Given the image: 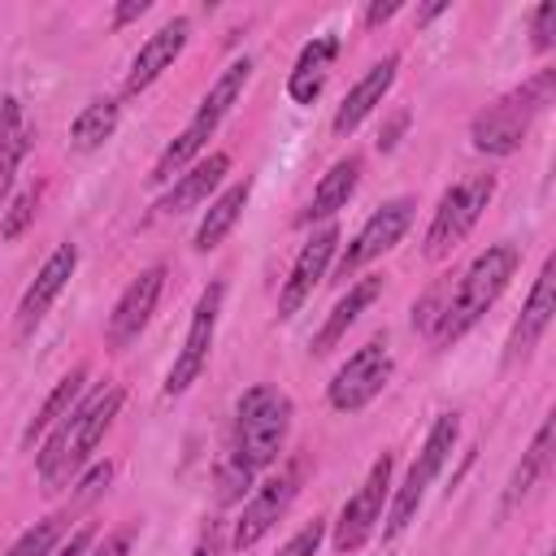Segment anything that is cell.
Here are the masks:
<instances>
[{"instance_id":"6da1fadb","label":"cell","mask_w":556,"mask_h":556,"mask_svg":"<svg viewBox=\"0 0 556 556\" xmlns=\"http://www.w3.org/2000/svg\"><path fill=\"white\" fill-rule=\"evenodd\" d=\"M122 400H126L122 387H96V391H87V395L56 421L52 439H48L43 452H39V478H43V486L56 491L61 482H70V478L91 460V452L100 447L104 430L113 426Z\"/></svg>"},{"instance_id":"7a4b0ae2","label":"cell","mask_w":556,"mask_h":556,"mask_svg":"<svg viewBox=\"0 0 556 556\" xmlns=\"http://www.w3.org/2000/svg\"><path fill=\"white\" fill-rule=\"evenodd\" d=\"M291 430V400L278 387H248L235 404V434H230V456L226 465H235L243 478H256L265 465L278 460L282 443Z\"/></svg>"},{"instance_id":"3957f363","label":"cell","mask_w":556,"mask_h":556,"mask_svg":"<svg viewBox=\"0 0 556 556\" xmlns=\"http://www.w3.org/2000/svg\"><path fill=\"white\" fill-rule=\"evenodd\" d=\"M517 248L513 243H495V248H486L482 256H473V265L460 274V282H456V291L443 300V313H439V326H434V343L439 348H447V343H456L500 295H504V287H508V278L517 274Z\"/></svg>"},{"instance_id":"277c9868","label":"cell","mask_w":556,"mask_h":556,"mask_svg":"<svg viewBox=\"0 0 556 556\" xmlns=\"http://www.w3.org/2000/svg\"><path fill=\"white\" fill-rule=\"evenodd\" d=\"M552 87H556V74L543 70V74H534L530 83H521V87H513L508 96H500L495 104H486V109L473 117V126H469L473 148L486 152V156H508V152H517L521 139H526V130H530V122H534V113L552 100Z\"/></svg>"},{"instance_id":"5b68a950","label":"cell","mask_w":556,"mask_h":556,"mask_svg":"<svg viewBox=\"0 0 556 556\" xmlns=\"http://www.w3.org/2000/svg\"><path fill=\"white\" fill-rule=\"evenodd\" d=\"M456 434H460V421H456V413H439L434 417V426H430V434H426V443H421V452H417V460H413V469H408V478H404V486L391 495V513H387V539H395L408 521H413V513L421 508V495H426V486L439 478V469L447 465V456H452V447H456Z\"/></svg>"},{"instance_id":"8992f818","label":"cell","mask_w":556,"mask_h":556,"mask_svg":"<svg viewBox=\"0 0 556 556\" xmlns=\"http://www.w3.org/2000/svg\"><path fill=\"white\" fill-rule=\"evenodd\" d=\"M491 195H495V178L491 174H473V178L447 187L443 200H439V208H434V217H430V230H426V256L430 261H443L473 230V222L482 217V208L491 204Z\"/></svg>"},{"instance_id":"52a82bcc","label":"cell","mask_w":556,"mask_h":556,"mask_svg":"<svg viewBox=\"0 0 556 556\" xmlns=\"http://www.w3.org/2000/svg\"><path fill=\"white\" fill-rule=\"evenodd\" d=\"M222 295L226 287L222 282H208L195 300V313H191V326H187V339H182V352L174 356L169 374H165V395H182L208 365V348H213V334H217V313H222Z\"/></svg>"},{"instance_id":"ba28073f","label":"cell","mask_w":556,"mask_h":556,"mask_svg":"<svg viewBox=\"0 0 556 556\" xmlns=\"http://www.w3.org/2000/svg\"><path fill=\"white\" fill-rule=\"evenodd\" d=\"M387 378H391V352H387L382 339H369L365 348H356V352L339 365V374L330 378L326 400H330V408H339V413H356V408H365V404L387 387Z\"/></svg>"},{"instance_id":"9c48e42d","label":"cell","mask_w":556,"mask_h":556,"mask_svg":"<svg viewBox=\"0 0 556 556\" xmlns=\"http://www.w3.org/2000/svg\"><path fill=\"white\" fill-rule=\"evenodd\" d=\"M387 495H391V456L382 452V456L369 465V473H365V482L356 486V495L343 504L339 521H334V547H339V552H356V547L374 534V526L382 521Z\"/></svg>"},{"instance_id":"30bf717a","label":"cell","mask_w":556,"mask_h":556,"mask_svg":"<svg viewBox=\"0 0 556 556\" xmlns=\"http://www.w3.org/2000/svg\"><path fill=\"white\" fill-rule=\"evenodd\" d=\"M413 226V200H387L378 213H369V222L356 230V239L348 243V252L339 256V269H334V278H352L361 265H369L374 256H382V252H391L400 239H404V230Z\"/></svg>"},{"instance_id":"8fae6325","label":"cell","mask_w":556,"mask_h":556,"mask_svg":"<svg viewBox=\"0 0 556 556\" xmlns=\"http://www.w3.org/2000/svg\"><path fill=\"white\" fill-rule=\"evenodd\" d=\"M295 486H300V469H295V465H291V469H282L278 478L261 482V486H256V495L243 504V513H239V521H235L230 543L243 552V547H252L256 539H265V534L278 526V517L287 513V504L295 500Z\"/></svg>"},{"instance_id":"7c38bea8","label":"cell","mask_w":556,"mask_h":556,"mask_svg":"<svg viewBox=\"0 0 556 556\" xmlns=\"http://www.w3.org/2000/svg\"><path fill=\"white\" fill-rule=\"evenodd\" d=\"M334 243H339V226H334V222H326L321 230H313V239L300 248V256L291 261L287 282H282V291H278V317L300 313V304H304V300L313 295V287L326 278V265H330V256H334Z\"/></svg>"},{"instance_id":"4fadbf2b","label":"cell","mask_w":556,"mask_h":556,"mask_svg":"<svg viewBox=\"0 0 556 556\" xmlns=\"http://www.w3.org/2000/svg\"><path fill=\"white\" fill-rule=\"evenodd\" d=\"M161 287H165V265H148V269L122 291V300H117L113 313H109V343L126 348L130 339H139V330H143L148 317L156 313Z\"/></svg>"},{"instance_id":"5bb4252c","label":"cell","mask_w":556,"mask_h":556,"mask_svg":"<svg viewBox=\"0 0 556 556\" xmlns=\"http://www.w3.org/2000/svg\"><path fill=\"white\" fill-rule=\"evenodd\" d=\"M74 265H78V248L74 243H61L48 261H43V269L35 274V282L26 287V295H22V304H17V330L22 334H30L39 321H43V313L52 308V300L65 291V282L74 278Z\"/></svg>"},{"instance_id":"9a60e30c","label":"cell","mask_w":556,"mask_h":556,"mask_svg":"<svg viewBox=\"0 0 556 556\" xmlns=\"http://www.w3.org/2000/svg\"><path fill=\"white\" fill-rule=\"evenodd\" d=\"M187 35H191V22L187 17H169L156 35H148V43L135 52V61H130V74H126V96H139L143 87H152L169 65H174V56L182 52V43H187Z\"/></svg>"},{"instance_id":"2e32d148","label":"cell","mask_w":556,"mask_h":556,"mask_svg":"<svg viewBox=\"0 0 556 556\" xmlns=\"http://www.w3.org/2000/svg\"><path fill=\"white\" fill-rule=\"evenodd\" d=\"M395 70H400V56H382L378 65H369L365 70V78L343 96V104H339V113H334V135H352L378 104H382V96L391 91V83H395Z\"/></svg>"},{"instance_id":"e0dca14e","label":"cell","mask_w":556,"mask_h":556,"mask_svg":"<svg viewBox=\"0 0 556 556\" xmlns=\"http://www.w3.org/2000/svg\"><path fill=\"white\" fill-rule=\"evenodd\" d=\"M552 313H556V265L547 261L539 269V278H534V291H530V300H526L513 334H508V356H526L543 339V330L552 326Z\"/></svg>"},{"instance_id":"ac0fdd59","label":"cell","mask_w":556,"mask_h":556,"mask_svg":"<svg viewBox=\"0 0 556 556\" xmlns=\"http://www.w3.org/2000/svg\"><path fill=\"white\" fill-rule=\"evenodd\" d=\"M226 169H230V156H226V152H213V156L195 161V165H191L187 174H178V182L156 200V208H161V213H187V208L204 204V200L217 191V182L226 178Z\"/></svg>"},{"instance_id":"d6986e66","label":"cell","mask_w":556,"mask_h":556,"mask_svg":"<svg viewBox=\"0 0 556 556\" xmlns=\"http://www.w3.org/2000/svg\"><path fill=\"white\" fill-rule=\"evenodd\" d=\"M334 56H339V35H317L313 43H304V52H300V61H295V70L287 78V91H291L295 104H313L321 96Z\"/></svg>"},{"instance_id":"ffe728a7","label":"cell","mask_w":556,"mask_h":556,"mask_svg":"<svg viewBox=\"0 0 556 556\" xmlns=\"http://www.w3.org/2000/svg\"><path fill=\"white\" fill-rule=\"evenodd\" d=\"M356 182H361V156H343V161H334V165L321 174V182H317L308 208L300 213V222L308 226V222H321V217H334L339 208H348Z\"/></svg>"},{"instance_id":"44dd1931","label":"cell","mask_w":556,"mask_h":556,"mask_svg":"<svg viewBox=\"0 0 556 556\" xmlns=\"http://www.w3.org/2000/svg\"><path fill=\"white\" fill-rule=\"evenodd\" d=\"M378 291H382V278H361V282H352V287H348V295L330 308V317H326V321H321V330L313 334V356H326V352L348 334V326H352V321H356V317L378 300Z\"/></svg>"},{"instance_id":"7402d4cb","label":"cell","mask_w":556,"mask_h":556,"mask_svg":"<svg viewBox=\"0 0 556 556\" xmlns=\"http://www.w3.org/2000/svg\"><path fill=\"white\" fill-rule=\"evenodd\" d=\"M248 195H252V182L243 178V182L226 187V191L208 204V213H204V222H200V230H195V252H213V248L235 230V222H239Z\"/></svg>"},{"instance_id":"603a6c76","label":"cell","mask_w":556,"mask_h":556,"mask_svg":"<svg viewBox=\"0 0 556 556\" xmlns=\"http://www.w3.org/2000/svg\"><path fill=\"white\" fill-rule=\"evenodd\" d=\"M83 382H87V369L78 365V369H70V374H65V378H61V382L48 391V400L39 404V413H35V417L26 421V430H22V443H26V447H30L39 434H48V430H52V426H56V421H61V417H65V413L78 404Z\"/></svg>"},{"instance_id":"cb8c5ba5","label":"cell","mask_w":556,"mask_h":556,"mask_svg":"<svg viewBox=\"0 0 556 556\" xmlns=\"http://www.w3.org/2000/svg\"><path fill=\"white\" fill-rule=\"evenodd\" d=\"M213 130H217L213 122L191 117V122H187V130H182V135H178V139H174V143H169V148L156 156V165H152L148 182H152V187H161V182H169L174 174H182V169H187V161H191V156L204 148V139H208Z\"/></svg>"},{"instance_id":"d4e9b609","label":"cell","mask_w":556,"mask_h":556,"mask_svg":"<svg viewBox=\"0 0 556 556\" xmlns=\"http://www.w3.org/2000/svg\"><path fill=\"white\" fill-rule=\"evenodd\" d=\"M552 430H556V421L552 417H543V426H539V434H534V443L526 447V456H521V465L513 469V482H508V504H517V500H526L530 491H534V482L547 473V465H552Z\"/></svg>"},{"instance_id":"484cf974","label":"cell","mask_w":556,"mask_h":556,"mask_svg":"<svg viewBox=\"0 0 556 556\" xmlns=\"http://www.w3.org/2000/svg\"><path fill=\"white\" fill-rule=\"evenodd\" d=\"M248 74H252V61L248 56H239V61H230L226 70H222V78L208 87V96L200 100V109H195V117H204V122H222L226 113H230V104L239 100V91H243V83H248Z\"/></svg>"},{"instance_id":"4316f807","label":"cell","mask_w":556,"mask_h":556,"mask_svg":"<svg viewBox=\"0 0 556 556\" xmlns=\"http://www.w3.org/2000/svg\"><path fill=\"white\" fill-rule=\"evenodd\" d=\"M113 130H117V100H91V104L74 117L70 143H74L78 152H91V148H100Z\"/></svg>"},{"instance_id":"83f0119b","label":"cell","mask_w":556,"mask_h":556,"mask_svg":"<svg viewBox=\"0 0 556 556\" xmlns=\"http://www.w3.org/2000/svg\"><path fill=\"white\" fill-rule=\"evenodd\" d=\"M26 152H30V126H26L22 100L4 96L0 100V165H22Z\"/></svg>"},{"instance_id":"f1b7e54d","label":"cell","mask_w":556,"mask_h":556,"mask_svg":"<svg viewBox=\"0 0 556 556\" xmlns=\"http://www.w3.org/2000/svg\"><path fill=\"white\" fill-rule=\"evenodd\" d=\"M61 534H65V526H61V517H48V521H35L4 556H52L56 552V543H61Z\"/></svg>"},{"instance_id":"f546056e","label":"cell","mask_w":556,"mask_h":556,"mask_svg":"<svg viewBox=\"0 0 556 556\" xmlns=\"http://www.w3.org/2000/svg\"><path fill=\"white\" fill-rule=\"evenodd\" d=\"M35 222V191H22L13 204H4V217H0V239H17L26 226Z\"/></svg>"},{"instance_id":"4dcf8cb0","label":"cell","mask_w":556,"mask_h":556,"mask_svg":"<svg viewBox=\"0 0 556 556\" xmlns=\"http://www.w3.org/2000/svg\"><path fill=\"white\" fill-rule=\"evenodd\" d=\"M530 43H534V52H547L552 43H556V0H543L539 9H534V17H530Z\"/></svg>"},{"instance_id":"1f68e13d","label":"cell","mask_w":556,"mask_h":556,"mask_svg":"<svg viewBox=\"0 0 556 556\" xmlns=\"http://www.w3.org/2000/svg\"><path fill=\"white\" fill-rule=\"evenodd\" d=\"M321 539H326V521H317V517H313L304 530H295V534L282 543V552H278V556H317Z\"/></svg>"},{"instance_id":"d6a6232c","label":"cell","mask_w":556,"mask_h":556,"mask_svg":"<svg viewBox=\"0 0 556 556\" xmlns=\"http://www.w3.org/2000/svg\"><path fill=\"white\" fill-rule=\"evenodd\" d=\"M91 543H96V526H83V530H74L65 543H56V552H52V556H87V552H91Z\"/></svg>"},{"instance_id":"836d02e7","label":"cell","mask_w":556,"mask_h":556,"mask_svg":"<svg viewBox=\"0 0 556 556\" xmlns=\"http://www.w3.org/2000/svg\"><path fill=\"white\" fill-rule=\"evenodd\" d=\"M126 552H130V534L122 530V534H109V539H104L100 547H91L87 556H126Z\"/></svg>"},{"instance_id":"e575fe53","label":"cell","mask_w":556,"mask_h":556,"mask_svg":"<svg viewBox=\"0 0 556 556\" xmlns=\"http://www.w3.org/2000/svg\"><path fill=\"white\" fill-rule=\"evenodd\" d=\"M152 4L148 0H126V4H117L113 9V26H126V22H135V17H143Z\"/></svg>"},{"instance_id":"d590c367","label":"cell","mask_w":556,"mask_h":556,"mask_svg":"<svg viewBox=\"0 0 556 556\" xmlns=\"http://www.w3.org/2000/svg\"><path fill=\"white\" fill-rule=\"evenodd\" d=\"M404 126H408V113H395V117H391V126H387V130L378 135V148H382V152H391V148L400 143V135H404Z\"/></svg>"},{"instance_id":"8d00e7d4","label":"cell","mask_w":556,"mask_h":556,"mask_svg":"<svg viewBox=\"0 0 556 556\" xmlns=\"http://www.w3.org/2000/svg\"><path fill=\"white\" fill-rule=\"evenodd\" d=\"M400 9H404L400 0H387V4L378 0V4H369V9H365V22H369V26H378V22H387V17H395Z\"/></svg>"},{"instance_id":"74e56055","label":"cell","mask_w":556,"mask_h":556,"mask_svg":"<svg viewBox=\"0 0 556 556\" xmlns=\"http://www.w3.org/2000/svg\"><path fill=\"white\" fill-rule=\"evenodd\" d=\"M13 178H17V165H0V208H4L9 191H13Z\"/></svg>"},{"instance_id":"f35d334b","label":"cell","mask_w":556,"mask_h":556,"mask_svg":"<svg viewBox=\"0 0 556 556\" xmlns=\"http://www.w3.org/2000/svg\"><path fill=\"white\" fill-rule=\"evenodd\" d=\"M443 9H447L443 0H439V4H426V9H417V26H421V22H430V17H439Z\"/></svg>"},{"instance_id":"ab89813d","label":"cell","mask_w":556,"mask_h":556,"mask_svg":"<svg viewBox=\"0 0 556 556\" xmlns=\"http://www.w3.org/2000/svg\"><path fill=\"white\" fill-rule=\"evenodd\" d=\"M195 556H217V552H213V543H200V547H195Z\"/></svg>"}]
</instances>
